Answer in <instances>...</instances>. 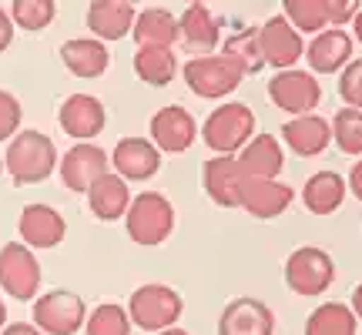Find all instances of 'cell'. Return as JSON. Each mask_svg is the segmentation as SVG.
I'll use <instances>...</instances> for the list:
<instances>
[{
  "label": "cell",
  "instance_id": "cell-6",
  "mask_svg": "<svg viewBox=\"0 0 362 335\" xmlns=\"http://www.w3.org/2000/svg\"><path fill=\"white\" fill-rule=\"evenodd\" d=\"M30 319L44 335H74L88 322V302L71 288H51L30 302Z\"/></svg>",
  "mask_w": 362,
  "mask_h": 335
},
{
  "label": "cell",
  "instance_id": "cell-17",
  "mask_svg": "<svg viewBox=\"0 0 362 335\" xmlns=\"http://www.w3.org/2000/svg\"><path fill=\"white\" fill-rule=\"evenodd\" d=\"M161 168V151L151 138H121L111 151V171L128 181H148Z\"/></svg>",
  "mask_w": 362,
  "mask_h": 335
},
{
  "label": "cell",
  "instance_id": "cell-11",
  "mask_svg": "<svg viewBox=\"0 0 362 335\" xmlns=\"http://www.w3.org/2000/svg\"><path fill=\"white\" fill-rule=\"evenodd\" d=\"M151 141L161 155H185L198 141V121L188 107L181 104H165L151 114Z\"/></svg>",
  "mask_w": 362,
  "mask_h": 335
},
{
  "label": "cell",
  "instance_id": "cell-18",
  "mask_svg": "<svg viewBox=\"0 0 362 335\" xmlns=\"http://www.w3.org/2000/svg\"><path fill=\"white\" fill-rule=\"evenodd\" d=\"M275 312L262 298H232L218 315V335H272Z\"/></svg>",
  "mask_w": 362,
  "mask_h": 335
},
{
  "label": "cell",
  "instance_id": "cell-33",
  "mask_svg": "<svg viewBox=\"0 0 362 335\" xmlns=\"http://www.w3.org/2000/svg\"><path fill=\"white\" fill-rule=\"evenodd\" d=\"M332 141L342 155L362 158V111L359 107H342L332 114Z\"/></svg>",
  "mask_w": 362,
  "mask_h": 335
},
{
  "label": "cell",
  "instance_id": "cell-22",
  "mask_svg": "<svg viewBox=\"0 0 362 335\" xmlns=\"http://www.w3.org/2000/svg\"><path fill=\"white\" fill-rule=\"evenodd\" d=\"M178 40L194 57L198 54H215V47L221 44V24L205 4H188L185 13L178 17Z\"/></svg>",
  "mask_w": 362,
  "mask_h": 335
},
{
  "label": "cell",
  "instance_id": "cell-21",
  "mask_svg": "<svg viewBox=\"0 0 362 335\" xmlns=\"http://www.w3.org/2000/svg\"><path fill=\"white\" fill-rule=\"evenodd\" d=\"M282 141L298 158H319L332 144V124L322 114H298L282 124Z\"/></svg>",
  "mask_w": 362,
  "mask_h": 335
},
{
  "label": "cell",
  "instance_id": "cell-29",
  "mask_svg": "<svg viewBox=\"0 0 362 335\" xmlns=\"http://www.w3.org/2000/svg\"><path fill=\"white\" fill-rule=\"evenodd\" d=\"M356 329H359V319L342 302L319 305L309 315V322H305V335H356Z\"/></svg>",
  "mask_w": 362,
  "mask_h": 335
},
{
  "label": "cell",
  "instance_id": "cell-43",
  "mask_svg": "<svg viewBox=\"0 0 362 335\" xmlns=\"http://www.w3.org/2000/svg\"><path fill=\"white\" fill-rule=\"evenodd\" d=\"M4 325H7V302L0 295V332H4Z\"/></svg>",
  "mask_w": 362,
  "mask_h": 335
},
{
  "label": "cell",
  "instance_id": "cell-23",
  "mask_svg": "<svg viewBox=\"0 0 362 335\" xmlns=\"http://www.w3.org/2000/svg\"><path fill=\"white\" fill-rule=\"evenodd\" d=\"M134 7L124 4V0H90L88 4V30L90 37L104 40V44H111V40H121L131 34V27H134Z\"/></svg>",
  "mask_w": 362,
  "mask_h": 335
},
{
  "label": "cell",
  "instance_id": "cell-41",
  "mask_svg": "<svg viewBox=\"0 0 362 335\" xmlns=\"http://www.w3.org/2000/svg\"><path fill=\"white\" fill-rule=\"evenodd\" d=\"M349 309L356 312V319H359L362 322V282L356 285V288H352V298H349Z\"/></svg>",
  "mask_w": 362,
  "mask_h": 335
},
{
  "label": "cell",
  "instance_id": "cell-36",
  "mask_svg": "<svg viewBox=\"0 0 362 335\" xmlns=\"http://www.w3.org/2000/svg\"><path fill=\"white\" fill-rule=\"evenodd\" d=\"M21 121H24V107L17 101V94L0 88V141H11L21 131Z\"/></svg>",
  "mask_w": 362,
  "mask_h": 335
},
{
  "label": "cell",
  "instance_id": "cell-4",
  "mask_svg": "<svg viewBox=\"0 0 362 335\" xmlns=\"http://www.w3.org/2000/svg\"><path fill=\"white\" fill-rule=\"evenodd\" d=\"M255 138V111L242 101L218 104L202 124V141L211 155H238Z\"/></svg>",
  "mask_w": 362,
  "mask_h": 335
},
{
  "label": "cell",
  "instance_id": "cell-19",
  "mask_svg": "<svg viewBox=\"0 0 362 335\" xmlns=\"http://www.w3.org/2000/svg\"><path fill=\"white\" fill-rule=\"evenodd\" d=\"M296 192L282 184L279 178H245L242 181V208H245L252 218L259 221H269V218H279L288 211Z\"/></svg>",
  "mask_w": 362,
  "mask_h": 335
},
{
  "label": "cell",
  "instance_id": "cell-31",
  "mask_svg": "<svg viewBox=\"0 0 362 335\" xmlns=\"http://www.w3.org/2000/svg\"><path fill=\"white\" fill-rule=\"evenodd\" d=\"M282 17L298 34H319L329 27V0H282Z\"/></svg>",
  "mask_w": 362,
  "mask_h": 335
},
{
  "label": "cell",
  "instance_id": "cell-7",
  "mask_svg": "<svg viewBox=\"0 0 362 335\" xmlns=\"http://www.w3.org/2000/svg\"><path fill=\"white\" fill-rule=\"evenodd\" d=\"M336 282V261L325 248L302 245L285 258V285L302 298H319Z\"/></svg>",
  "mask_w": 362,
  "mask_h": 335
},
{
  "label": "cell",
  "instance_id": "cell-5",
  "mask_svg": "<svg viewBox=\"0 0 362 335\" xmlns=\"http://www.w3.org/2000/svg\"><path fill=\"white\" fill-rule=\"evenodd\" d=\"M181 312H185L181 295L171 285H161V282L141 285V288H134L128 298L131 325H134V329H144V332H161V329L178 325Z\"/></svg>",
  "mask_w": 362,
  "mask_h": 335
},
{
  "label": "cell",
  "instance_id": "cell-39",
  "mask_svg": "<svg viewBox=\"0 0 362 335\" xmlns=\"http://www.w3.org/2000/svg\"><path fill=\"white\" fill-rule=\"evenodd\" d=\"M0 335H44L34 322H7Z\"/></svg>",
  "mask_w": 362,
  "mask_h": 335
},
{
  "label": "cell",
  "instance_id": "cell-9",
  "mask_svg": "<svg viewBox=\"0 0 362 335\" xmlns=\"http://www.w3.org/2000/svg\"><path fill=\"white\" fill-rule=\"evenodd\" d=\"M104 171H111V155L94 141L71 144L57 161V178H61L67 192L74 194H88V188L101 178Z\"/></svg>",
  "mask_w": 362,
  "mask_h": 335
},
{
  "label": "cell",
  "instance_id": "cell-16",
  "mask_svg": "<svg viewBox=\"0 0 362 335\" xmlns=\"http://www.w3.org/2000/svg\"><path fill=\"white\" fill-rule=\"evenodd\" d=\"M352 34H346L342 27H325L305 44V64L312 74H339L352 61Z\"/></svg>",
  "mask_w": 362,
  "mask_h": 335
},
{
  "label": "cell",
  "instance_id": "cell-3",
  "mask_svg": "<svg viewBox=\"0 0 362 335\" xmlns=\"http://www.w3.org/2000/svg\"><path fill=\"white\" fill-rule=\"evenodd\" d=\"M181 78H185V84H188V90L194 98H202V101H225L232 90L242 88L245 71L235 64L232 57H225V54H198L192 61H185Z\"/></svg>",
  "mask_w": 362,
  "mask_h": 335
},
{
  "label": "cell",
  "instance_id": "cell-45",
  "mask_svg": "<svg viewBox=\"0 0 362 335\" xmlns=\"http://www.w3.org/2000/svg\"><path fill=\"white\" fill-rule=\"evenodd\" d=\"M0 175H7V168H4V158H0Z\"/></svg>",
  "mask_w": 362,
  "mask_h": 335
},
{
  "label": "cell",
  "instance_id": "cell-46",
  "mask_svg": "<svg viewBox=\"0 0 362 335\" xmlns=\"http://www.w3.org/2000/svg\"><path fill=\"white\" fill-rule=\"evenodd\" d=\"M185 4H208V0H185Z\"/></svg>",
  "mask_w": 362,
  "mask_h": 335
},
{
  "label": "cell",
  "instance_id": "cell-13",
  "mask_svg": "<svg viewBox=\"0 0 362 335\" xmlns=\"http://www.w3.org/2000/svg\"><path fill=\"white\" fill-rule=\"evenodd\" d=\"M259 40H262L265 64L275 67V71H288V67H296L298 61L305 57V40H302V34L285 20L282 13L269 17V20L259 27Z\"/></svg>",
  "mask_w": 362,
  "mask_h": 335
},
{
  "label": "cell",
  "instance_id": "cell-8",
  "mask_svg": "<svg viewBox=\"0 0 362 335\" xmlns=\"http://www.w3.org/2000/svg\"><path fill=\"white\" fill-rule=\"evenodd\" d=\"M40 261L34 255V248H27L24 242H7L0 248V292L13 302H34L40 295Z\"/></svg>",
  "mask_w": 362,
  "mask_h": 335
},
{
  "label": "cell",
  "instance_id": "cell-35",
  "mask_svg": "<svg viewBox=\"0 0 362 335\" xmlns=\"http://www.w3.org/2000/svg\"><path fill=\"white\" fill-rule=\"evenodd\" d=\"M339 98L346 101V107H359L362 111V57L349 61L339 71Z\"/></svg>",
  "mask_w": 362,
  "mask_h": 335
},
{
  "label": "cell",
  "instance_id": "cell-15",
  "mask_svg": "<svg viewBox=\"0 0 362 335\" xmlns=\"http://www.w3.org/2000/svg\"><path fill=\"white\" fill-rule=\"evenodd\" d=\"M242 168L235 155H211L202 165V188L218 208H242Z\"/></svg>",
  "mask_w": 362,
  "mask_h": 335
},
{
  "label": "cell",
  "instance_id": "cell-24",
  "mask_svg": "<svg viewBox=\"0 0 362 335\" xmlns=\"http://www.w3.org/2000/svg\"><path fill=\"white\" fill-rule=\"evenodd\" d=\"M131 198L134 194H131L128 181L115 175V171H104L101 178L88 188V208L98 221H121L128 215Z\"/></svg>",
  "mask_w": 362,
  "mask_h": 335
},
{
  "label": "cell",
  "instance_id": "cell-12",
  "mask_svg": "<svg viewBox=\"0 0 362 335\" xmlns=\"http://www.w3.org/2000/svg\"><path fill=\"white\" fill-rule=\"evenodd\" d=\"M57 124L74 141H94L107 128V107H104L101 98L84 94V90L67 94L61 107H57Z\"/></svg>",
  "mask_w": 362,
  "mask_h": 335
},
{
  "label": "cell",
  "instance_id": "cell-47",
  "mask_svg": "<svg viewBox=\"0 0 362 335\" xmlns=\"http://www.w3.org/2000/svg\"><path fill=\"white\" fill-rule=\"evenodd\" d=\"M124 4H131V7H134V4H141V0H124Z\"/></svg>",
  "mask_w": 362,
  "mask_h": 335
},
{
  "label": "cell",
  "instance_id": "cell-38",
  "mask_svg": "<svg viewBox=\"0 0 362 335\" xmlns=\"http://www.w3.org/2000/svg\"><path fill=\"white\" fill-rule=\"evenodd\" d=\"M13 34H17V27H13V20H11V11L0 7V54L13 44Z\"/></svg>",
  "mask_w": 362,
  "mask_h": 335
},
{
  "label": "cell",
  "instance_id": "cell-37",
  "mask_svg": "<svg viewBox=\"0 0 362 335\" xmlns=\"http://www.w3.org/2000/svg\"><path fill=\"white\" fill-rule=\"evenodd\" d=\"M362 11V0H329V24L346 27L352 24V17Z\"/></svg>",
  "mask_w": 362,
  "mask_h": 335
},
{
  "label": "cell",
  "instance_id": "cell-14",
  "mask_svg": "<svg viewBox=\"0 0 362 335\" xmlns=\"http://www.w3.org/2000/svg\"><path fill=\"white\" fill-rule=\"evenodd\" d=\"M17 235L27 248H57L67 238V221L54 205L34 201V205L21 208Z\"/></svg>",
  "mask_w": 362,
  "mask_h": 335
},
{
  "label": "cell",
  "instance_id": "cell-40",
  "mask_svg": "<svg viewBox=\"0 0 362 335\" xmlns=\"http://www.w3.org/2000/svg\"><path fill=\"white\" fill-rule=\"evenodd\" d=\"M346 184H349V192L356 194V198H359L362 201V158L359 161H356V165L349 168V178H346Z\"/></svg>",
  "mask_w": 362,
  "mask_h": 335
},
{
  "label": "cell",
  "instance_id": "cell-10",
  "mask_svg": "<svg viewBox=\"0 0 362 335\" xmlns=\"http://www.w3.org/2000/svg\"><path fill=\"white\" fill-rule=\"evenodd\" d=\"M269 101L285 114H312L322 101V88L312 71L288 67V71H275V78L269 81Z\"/></svg>",
  "mask_w": 362,
  "mask_h": 335
},
{
  "label": "cell",
  "instance_id": "cell-30",
  "mask_svg": "<svg viewBox=\"0 0 362 335\" xmlns=\"http://www.w3.org/2000/svg\"><path fill=\"white\" fill-rule=\"evenodd\" d=\"M225 57H232L235 64L248 74H259L262 67H265V57H262V40H259V27H242L238 34L225 40Z\"/></svg>",
  "mask_w": 362,
  "mask_h": 335
},
{
  "label": "cell",
  "instance_id": "cell-27",
  "mask_svg": "<svg viewBox=\"0 0 362 335\" xmlns=\"http://www.w3.org/2000/svg\"><path fill=\"white\" fill-rule=\"evenodd\" d=\"M131 37L138 47H175L178 44V17L165 7H148L134 17Z\"/></svg>",
  "mask_w": 362,
  "mask_h": 335
},
{
  "label": "cell",
  "instance_id": "cell-44",
  "mask_svg": "<svg viewBox=\"0 0 362 335\" xmlns=\"http://www.w3.org/2000/svg\"><path fill=\"white\" fill-rule=\"evenodd\" d=\"M155 335H192V332H185V329H178V325H171V329H161V332Z\"/></svg>",
  "mask_w": 362,
  "mask_h": 335
},
{
  "label": "cell",
  "instance_id": "cell-20",
  "mask_svg": "<svg viewBox=\"0 0 362 335\" xmlns=\"http://www.w3.org/2000/svg\"><path fill=\"white\" fill-rule=\"evenodd\" d=\"M61 64L81 81H98L111 67V51L98 37H71L61 44Z\"/></svg>",
  "mask_w": 362,
  "mask_h": 335
},
{
  "label": "cell",
  "instance_id": "cell-26",
  "mask_svg": "<svg viewBox=\"0 0 362 335\" xmlns=\"http://www.w3.org/2000/svg\"><path fill=\"white\" fill-rule=\"evenodd\" d=\"M346 194H349V184L339 171H315L302 188V205L312 215H332L342 208Z\"/></svg>",
  "mask_w": 362,
  "mask_h": 335
},
{
  "label": "cell",
  "instance_id": "cell-32",
  "mask_svg": "<svg viewBox=\"0 0 362 335\" xmlns=\"http://www.w3.org/2000/svg\"><path fill=\"white\" fill-rule=\"evenodd\" d=\"M11 20L24 34H40L57 20V0H11Z\"/></svg>",
  "mask_w": 362,
  "mask_h": 335
},
{
  "label": "cell",
  "instance_id": "cell-2",
  "mask_svg": "<svg viewBox=\"0 0 362 335\" xmlns=\"http://www.w3.org/2000/svg\"><path fill=\"white\" fill-rule=\"evenodd\" d=\"M128 238L141 248L165 245L175 232V205L161 192H141L131 198L128 215H124Z\"/></svg>",
  "mask_w": 362,
  "mask_h": 335
},
{
  "label": "cell",
  "instance_id": "cell-42",
  "mask_svg": "<svg viewBox=\"0 0 362 335\" xmlns=\"http://www.w3.org/2000/svg\"><path fill=\"white\" fill-rule=\"evenodd\" d=\"M352 40H359L362 44V11L352 17Z\"/></svg>",
  "mask_w": 362,
  "mask_h": 335
},
{
  "label": "cell",
  "instance_id": "cell-34",
  "mask_svg": "<svg viewBox=\"0 0 362 335\" xmlns=\"http://www.w3.org/2000/svg\"><path fill=\"white\" fill-rule=\"evenodd\" d=\"M131 315L124 305L117 302H101L98 309L88 312V322H84V335H131Z\"/></svg>",
  "mask_w": 362,
  "mask_h": 335
},
{
  "label": "cell",
  "instance_id": "cell-28",
  "mask_svg": "<svg viewBox=\"0 0 362 335\" xmlns=\"http://www.w3.org/2000/svg\"><path fill=\"white\" fill-rule=\"evenodd\" d=\"M134 78L148 88H168L178 78V57L171 47H138L134 51Z\"/></svg>",
  "mask_w": 362,
  "mask_h": 335
},
{
  "label": "cell",
  "instance_id": "cell-1",
  "mask_svg": "<svg viewBox=\"0 0 362 335\" xmlns=\"http://www.w3.org/2000/svg\"><path fill=\"white\" fill-rule=\"evenodd\" d=\"M57 161H61V155H57L54 141L37 128H21L4 148L7 178L21 188L47 181L57 171Z\"/></svg>",
  "mask_w": 362,
  "mask_h": 335
},
{
  "label": "cell",
  "instance_id": "cell-25",
  "mask_svg": "<svg viewBox=\"0 0 362 335\" xmlns=\"http://www.w3.org/2000/svg\"><path fill=\"white\" fill-rule=\"evenodd\" d=\"M235 158L245 178H279V171L285 168L282 141L275 134H255Z\"/></svg>",
  "mask_w": 362,
  "mask_h": 335
}]
</instances>
